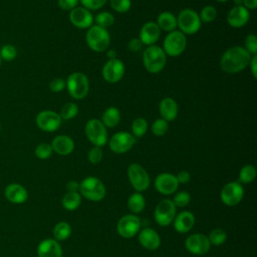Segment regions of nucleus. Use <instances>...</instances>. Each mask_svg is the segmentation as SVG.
I'll return each instance as SVG.
<instances>
[{
	"label": "nucleus",
	"instance_id": "obj_1",
	"mask_svg": "<svg viewBox=\"0 0 257 257\" xmlns=\"http://www.w3.org/2000/svg\"><path fill=\"white\" fill-rule=\"evenodd\" d=\"M252 56L244 47L233 46L222 54L220 66L227 73H237L249 65Z\"/></svg>",
	"mask_w": 257,
	"mask_h": 257
},
{
	"label": "nucleus",
	"instance_id": "obj_2",
	"mask_svg": "<svg viewBox=\"0 0 257 257\" xmlns=\"http://www.w3.org/2000/svg\"><path fill=\"white\" fill-rule=\"evenodd\" d=\"M143 63L149 72L158 73L162 71L166 65L167 55L162 47L150 45L143 53Z\"/></svg>",
	"mask_w": 257,
	"mask_h": 257
},
{
	"label": "nucleus",
	"instance_id": "obj_3",
	"mask_svg": "<svg viewBox=\"0 0 257 257\" xmlns=\"http://www.w3.org/2000/svg\"><path fill=\"white\" fill-rule=\"evenodd\" d=\"M85 40L87 46L91 50L95 52H102L108 47L110 43V36L106 29L101 28L97 25H93L88 28Z\"/></svg>",
	"mask_w": 257,
	"mask_h": 257
},
{
	"label": "nucleus",
	"instance_id": "obj_4",
	"mask_svg": "<svg viewBox=\"0 0 257 257\" xmlns=\"http://www.w3.org/2000/svg\"><path fill=\"white\" fill-rule=\"evenodd\" d=\"M69 95L74 99L84 98L89 90L87 76L82 72H72L65 81Z\"/></svg>",
	"mask_w": 257,
	"mask_h": 257
},
{
	"label": "nucleus",
	"instance_id": "obj_5",
	"mask_svg": "<svg viewBox=\"0 0 257 257\" xmlns=\"http://www.w3.org/2000/svg\"><path fill=\"white\" fill-rule=\"evenodd\" d=\"M79 191L84 198L93 202H98L102 200L106 193L103 183L95 177L85 178L79 184Z\"/></svg>",
	"mask_w": 257,
	"mask_h": 257
},
{
	"label": "nucleus",
	"instance_id": "obj_6",
	"mask_svg": "<svg viewBox=\"0 0 257 257\" xmlns=\"http://www.w3.org/2000/svg\"><path fill=\"white\" fill-rule=\"evenodd\" d=\"M201 23L199 14L190 8L180 11L177 17V26L184 34H195L201 28Z\"/></svg>",
	"mask_w": 257,
	"mask_h": 257
},
{
	"label": "nucleus",
	"instance_id": "obj_7",
	"mask_svg": "<svg viewBox=\"0 0 257 257\" xmlns=\"http://www.w3.org/2000/svg\"><path fill=\"white\" fill-rule=\"evenodd\" d=\"M187 46V38L180 30H174L169 32L165 37L163 43V50L166 55L175 57L181 55Z\"/></svg>",
	"mask_w": 257,
	"mask_h": 257
},
{
	"label": "nucleus",
	"instance_id": "obj_8",
	"mask_svg": "<svg viewBox=\"0 0 257 257\" xmlns=\"http://www.w3.org/2000/svg\"><path fill=\"white\" fill-rule=\"evenodd\" d=\"M84 132L88 141L95 147H102L107 142L106 127L99 119H89L85 124Z\"/></svg>",
	"mask_w": 257,
	"mask_h": 257
},
{
	"label": "nucleus",
	"instance_id": "obj_9",
	"mask_svg": "<svg viewBox=\"0 0 257 257\" xmlns=\"http://www.w3.org/2000/svg\"><path fill=\"white\" fill-rule=\"evenodd\" d=\"M127 177L133 188L138 192L147 190L151 180L147 171L140 164H131L127 168Z\"/></svg>",
	"mask_w": 257,
	"mask_h": 257
},
{
	"label": "nucleus",
	"instance_id": "obj_10",
	"mask_svg": "<svg viewBox=\"0 0 257 257\" xmlns=\"http://www.w3.org/2000/svg\"><path fill=\"white\" fill-rule=\"evenodd\" d=\"M62 118L60 117L59 113L53 110H42L37 113L35 122L36 125L44 132H55L59 128L61 124Z\"/></svg>",
	"mask_w": 257,
	"mask_h": 257
},
{
	"label": "nucleus",
	"instance_id": "obj_11",
	"mask_svg": "<svg viewBox=\"0 0 257 257\" xmlns=\"http://www.w3.org/2000/svg\"><path fill=\"white\" fill-rule=\"evenodd\" d=\"M176 217V206L173 201L165 199L161 201L155 209V220L161 226H168Z\"/></svg>",
	"mask_w": 257,
	"mask_h": 257
},
{
	"label": "nucleus",
	"instance_id": "obj_12",
	"mask_svg": "<svg viewBox=\"0 0 257 257\" xmlns=\"http://www.w3.org/2000/svg\"><path fill=\"white\" fill-rule=\"evenodd\" d=\"M136 143V138L127 132H118L114 134L109 142V149L115 154H124L128 152Z\"/></svg>",
	"mask_w": 257,
	"mask_h": 257
},
{
	"label": "nucleus",
	"instance_id": "obj_13",
	"mask_svg": "<svg viewBox=\"0 0 257 257\" xmlns=\"http://www.w3.org/2000/svg\"><path fill=\"white\" fill-rule=\"evenodd\" d=\"M244 195V189L238 182L226 184L220 193L221 201L227 206H235L241 202Z\"/></svg>",
	"mask_w": 257,
	"mask_h": 257
},
{
	"label": "nucleus",
	"instance_id": "obj_14",
	"mask_svg": "<svg viewBox=\"0 0 257 257\" xmlns=\"http://www.w3.org/2000/svg\"><path fill=\"white\" fill-rule=\"evenodd\" d=\"M101 74L104 80L110 83L119 81L124 74V64L118 58L108 59L101 70Z\"/></svg>",
	"mask_w": 257,
	"mask_h": 257
},
{
	"label": "nucleus",
	"instance_id": "obj_15",
	"mask_svg": "<svg viewBox=\"0 0 257 257\" xmlns=\"http://www.w3.org/2000/svg\"><path fill=\"white\" fill-rule=\"evenodd\" d=\"M141 227V221L136 215H124L116 225L117 233L123 238H133L137 235Z\"/></svg>",
	"mask_w": 257,
	"mask_h": 257
},
{
	"label": "nucleus",
	"instance_id": "obj_16",
	"mask_svg": "<svg viewBox=\"0 0 257 257\" xmlns=\"http://www.w3.org/2000/svg\"><path fill=\"white\" fill-rule=\"evenodd\" d=\"M186 248L189 252L196 255L206 254L210 250V241L204 234H193L190 235L185 242Z\"/></svg>",
	"mask_w": 257,
	"mask_h": 257
},
{
	"label": "nucleus",
	"instance_id": "obj_17",
	"mask_svg": "<svg viewBox=\"0 0 257 257\" xmlns=\"http://www.w3.org/2000/svg\"><path fill=\"white\" fill-rule=\"evenodd\" d=\"M155 187L159 193L171 195L177 191L179 183L175 175L170 173H162L156 177Z\"/></svg>",
	"mask_w": 257,
	"mask_h": 257
},
{
	"label": "nucleus",
	"instance_id": "obj_18",
	"mask_svg": "<svg viewBox=\"0 0 257 257\" xmlns=\"http://www.w3.org/2000/svg\"><path fill=\"white\" fill-rule=\"evenodd\" d=\"M69 20L75 27L85 29L92 26L93 16L86 8L75 7L69 12Z\"/></svg>",
	"mask_w": 257,
	"mask_h": 257
},
{
	"label": "nucleus",
	"instance_id": "obj_19",
	"mask_svg": "<svg viewBox=\"0 0 257 257\" xmlns=\"http://www.w3.org/2000/svg\"><path fill=\"white\" fill-rule=\"evenodd\" d=\"M250 14L248 9H246L243 5L235 6L227 14V22L230 26L234 28H240L247 24L249 21Z\"/></svg>",
	"mask_w": 257,
	"mask_h": 257
},
{
	"label": "nucleus",
	"instance_id": "obj_20",
	"mask_svg": "<svg viewBox=\"0 0 257 257\" xmlns=\"http://www.w3.org/2000/svg\"><path fill=\"white\" fill-rule=\"evenodd\" d=\"M161 36V29L156 22L150 21L143 25L140 30V39L143 44L148 46L154 45Z\"/></svg>",
	"mask_w": 257,
	"mask_h": 257
},
{
	"label": "nucleus",
	"instance_id": "obj_21",
	"mask_svg": "<svg viewBox=\"0 0 257 257\" xmlns=\"http://www.w3.org/2000/svg\"><path fill=\"white\" fill-rule=\"evenodd\" d=\"M38 257H61L62 249L55 239H45L37 247Z\"/></svg>",
	"mask_w": 257,
	"mask_h": 257
},
{
	"label": "nucleus",
	"instance_id": "obj_22",
	"mask_svg": "<svg viewBox=\"0 0 257 257\" xmlns=\"http://www.w3.org/2000/svg\"><path fill=\"white\" fill-rule=\"evenodd\" d=\"M4 194L6 199L13 204H22L28 198V193L26 189L22 185L16 183L9 184L5 188Z\"/></svg>",
	"mask_w": 257,
	"mask_h": 257
},
{
	"label": "nucleus",
	"instance_id": "obj_23",
	"mask_svg": "<svg viewBox=\"0 0 257 257\" xmlns=\"http://www.w3.org/2000/svg\"><path fill=\"white\" fill-rule=\"evenodd\" d=\"M51 148L56 154L60 156H67L73 152L74 142L68 136L59 135L53 139L51 143Z\"/></svg>",
	"mask_w": 257,
	"mask_h": 257
},
{
	"label": "nucleus",
	"instance_id": "obj_24",
	"mask_svg": "<svg viewBox=\"0 0 257 257\" xmlns=\"http://www.w3.org/2000/svg\"><path fill=\"white\" fill-rule=\"evenodd\" d=\"M139 241L148 250H156L161 245L159 234L152 228H145L139 233Z\"/></svg>",
	"mask_w": 257,
	"mask_h": 257
},
{
	"label": "nucleus",
	"instance_id": "obj_25",
	"mask_svg": "<svg viewBox=\"0 0 257 257\" xmlns=\"http://www.w3.org/2000/svg\"><path fill=\"white\" fill-rule=\"evenodd\" d=\"M195 224V217L189 211H183L174 218V228L179 233L189 232Z\"/></svg>",
	"mask_w": 257,
	"mask_h": 257
},
{
	"label": "nucleus",
	"instance_id": "obj_26",
	"mask_svg": "<svg viewBox=\"0 0 257 257\" xmlns=\"http://www.w3.org/2000/svg\"><path fill=\"white\" fill-rule=\"evenodd\" d=\"M159 110L162 118L167 121H171L174 120L178 115V104L174 98L165 97L159 104Z\"/></svg>",
	"mask_w": 257,
	"mask_h": 257
},
{
	"label": "nucleus",
	"instance_id": "obj_27",
	"mask_svg": "<svg viewBox=\"0 0 257 257\" xmlns=\"http://www.w3.org/2000/svg\"><path fill=\"white\" fill-rule=\"evenodd\" d=\"M156 23L158 24L160 29L171 32L176 30L177 28V17L169 11H165L158 15Z\"/></svg>",
	"mask_w": 257,
	"mask_h": 257
},
{
	"label": "nucleus",
	"instance_id": "obj_28",
	"mask_svg": "<svg viewBox=\"0 0 257 257\" xmlns=\"http://www.w3.org/2000/svg\"><path fill=\"white\" fill-rule=\"evenodd\" d=\"M120 120V112L114 106L107 107L101 116V122L105 125V127H114L118 124Z\"/></svg>",
	"mask_w": 257,
	"mask_h": 257
},
{
	"label": "nucleus",
	"instance_id": "obj_29",
	"mask_svg": "<svg viewBox=\"0 0 257 257\" xmlns=\"http://www.w3.org/2000/svg\"><path fill=\"white\" fill-rule=\"evenodd\" d=\"M146 206L145 197L141 193H134L127 200V207L131 212L138 214L141 213Z\"/></svg>",
	"mask_w": 257,
	"mask_h": 257
},
{
	"label": "nucleus",
	"instance_id": "obj_30",
	"mask_svg": "<svg viewBox=\"0 0 257 257\" xmlns=\"http://www.w3.org/2000/svg\"><path fill=\"white\" fill-rule=\"evenodd\" d=\"M61 203H62V206L64 209H66L67 211H73V210L77 209L78 206L80 205L81 197L77 192H75V193L67 192L63 196Z\"/></svg>",
	"mask_w": 257,
	"mask_h": 257
},
{
	"label": "nucleus",
	"instance_id": "obj_31",
	"mask_svg": "<svg viewBox=\"0 0 257 257\" xmlns=\"http://www.w3.org/2000/svg\"><path fill=\"white\" fill-rule=\"evenodd\" d=\"M71 234V227L66 222H59L53 228V236L55 240L64 241Z\"/></svg>",
	"mask_w": 257,
	"mask_h": 257
},
{
	"label": "nucleus",
	"instance_id": "obj_32",
	"mask_svg": "<svg viewBox=\"0 0 257 257\" xmlns=\"http://www.w3.org/2000/svg\"><path fill=\"white\" fill-rule=\"evenodd\" d=\"M95 21V25L101 27V28H108L110 27L113 22H114V16L110 13V12H107V11H103V12H100L98 13L94 19Z\"/></svg>",
	"mask_w": 257,
	"mask_h": 257
},
{
	"label": "nucleus",
	"instance_id": "obj_33",
	"mask_svg": "<svg viewBox=\"0 0 257 257\" xmlns=\"http://www.w3.org/2000/svg\"><path fill=\"white\" fill-rule=\"evenodd\" d=\"M148 131V121L144 117H137L132 123V132L135 138L143 137Z\"/></svg>",
	"mask_w": 257,
	"mask_h": 257
},
{
	"label": "nucleus",
	"instance_id": "obj_34",
	"mask_svg": "<svg viewBox=\"0 0 257 257\" xmlns=\"http://www.w3.org/2000/svg\"><path fill=\"white\" fill-rule=\"evenodd\" d=\"M256 177V169L252 165L244 166L239 172V180L241 183H251Z\"/></svg>",
	"mask_w": 257,
	"mask_h": 257
},
{
	"label": "nucleus",
	"instance_id": "obj_35",
	"mask_svg": "<svg viewBox=\"0 0 257 257\" xmlns=\"http://www.w3.org/2000/svg\"><path fill=\"white\" fill-rule=\"evenodd\" d=\"M77 113H78L77 104L74 102H67L62 106L59 115L62 119H72L77 115Z\"/></svg>",
	"mask_w": 257,
	"mask_h": 257
},
{
	"label": "nucleus",
	"instance_id": "obj_36",
	"mask_svg": "<svg viewBox=\"0 0 257 257\" xmlns=\"http://www.w3.org/2000/svg\"><path fill=\"white\" fill-rule=\"evenodd\" d=\"M208 239L210 241V244H213L216 246L222 245L223 243H225V241L227 239V234L223 229L217 228L210 232Z\"/></svg>",
	"mask_w": 257,
	"mask_h": 257
},
{
	"label": "nucleus",
	"instance_id": "obj_37",
	"mask_svg": "<svg viewBox=\"0 0 257 257\" xmlns=\"http://www.w3.org/2000/svg\"><path fill=\"white\" fill-rule=\"evenodd\" d=\"M53 153V150L51 148V145L47 144V143H41L39 144L36 148H35V151H34V154L35 156L40 159V160H46L48 158L51 157Z\"/></svg>",
	"mask_w": 257,
	"mask_h": 257
},
{
	"label": "nucleus",
	"instance_id": "obj_38",
	"mask_svg": "<svg viewBox=\"0 0 257 257\" xmlns=\"http://www.w3.org/2000/svg\"><path fill=\"white\" fill-rule=\"evenodd\" d=\"M200 19H201V22H205V23H209V22H212L216 19L217 17V10L214 6H211V5H208V6H205L201 13H200Z\"/></svg>",
	"mask_w": 257,
	"mask_h": 257
},
{
	"label": "nucleus",
	"instance_id": "obj_39",
	"mask_svg": "<svg viewBox=\"0 0 257 257\" xmlns=\"http://www.w3.org/2000/svg\"><path fill=\"white\" fill-rule=\"evenodd\" d=\"M168 130H169L168 121L165 120L164 118H158L152 124V132L157 137L164 136L168 132Z\"/></svg>",
	"mask_w": 257,
	"mask_h": 257
},
{
	"label": "nucleus",
	"instance_id": "obj_40",
	"mask_svg": "<svg viewBox=\"0 0 257 257\" xmlns=\"http://www.w3.org/2000/svg\"><path fill=\"white\" fill-rule=\"evenodd\" d=\"M0 55L2 60L12 61L17 56V49L12 44H5L0 49Z\"/></svg>",
	"mask_w": 257,
	"mask_h": 257
},
{
	"label": "nucleus",
	"instance_id": "obj_41",
	"mask_svg": "<svg viewBox=\"0 0 257 257\" xmlns=\"http://www.w3.org/2000/svg\"><path fill=\"white\" fill-rule=\"evenodd\" d=\"M131 0H110V7L118 13H125L131 9Z\"/></svg>",
	"mask_w": 257,
	"mask_h": 257
},
{
	"label": "nucleus",
	"instance_id": "obj_42",
	"mask_svg": "<svg viewBox=\"0 0 257 257\" xmlns=\"http://www.w3.org/2000/svg\"><path fill=\"white\" fill-rule=\"evenodd\" d=\"M190 201H191V196H190V194H189L188 192L182 191V192H180V193H178V194L175 195L173 203H174V205H175L176 207L184 208V207H186V206L189 205Z\"/></svg>",
	"mask_w": 257,
	"mask_h": 257
},
{
	"label": "nucleus",
	"instance_id": "obj_43",
	"mask_svg": "<svg viewBox=\"0 0 257 257\" xmlns=\"http://www.w3.org/2000/svg\"><path fill=\"white\" fill-rule=\"evenodd\" d=\"M245 49L251 54L256 55L257 54V37L255 34H248L244 40Z\"/></svg>",
	"mask_w": 257,
	"mask_h": 257
},
{
	"label": "nucleus",
	"instance_id": "obj_44",
	"mask_svg": "<svg viewBox=\"0 0 257 257\" xmlns=\"http://www.w3.org/2000/svg\"><path fill=\"white\" fill-rule=\"evenodd\" d=\"M102 156H103V154H102V150L100 149V147H95L94 146L93 148H91L89 150L87 158H88V161L91 164L96 165V164H98L101 161Z\"/></svg>",
	"mask_w": 257,
	"mask_h": 257
},
{
	"label": "nucleus",
	"instance_id": "obj_45",
	"mask_svg": "<svg viewBox=\"0 0 257 257\" xmlns=\"http://www.w3.org/2000/svg\"><path fill=\"white\" fill-rule=\"evenodd\" d=\"M107 0H80L82 7L88 10H97L101 8Z\"/></svg>",
	"mask_w": 257,
	"mask_h": 257
},
{
	"label": "nucleus",
	"instance_id": "obj_46",
	"mask_svg": "<svg viewBox=\"0 0 257 257\" xmlns=\"http://www.w3.org/2000/svg\"><path fill=\"white\" fill-rule=\"evenodd\" d=\"M65 86H66L65 81L62 78H59V77L52 79L49 83V89L52 92H60L64 89Z\"/></svg>",
	"mask_w": 257,
	"mask_h": 257
},
{
	"label": "nucleus",
	"instance_id": "obj_47",
	"mask_svg": "<svg viewBox=\"0 0 257 257\" xmlns=\"http://www.w3.org/2000/svg\"><path fill=\"white\" fill-rule=\"evenodd\" d=\"M78 2H79V0H58V6L62 10L70 11L73 8L77 7Z\"/></svg>",
	"mask_w": 257,
	"mask_h": 257
},
{
	"label": "nucleus",
	"instance_id": "obj_48",
	"mask_svg": "<svg viewBox=\"0 0 257 257\" xmlns=\"http://www.w3.org/2000/svg\"><path fill=\"white\" fill-rule=\"evenodd\" d=\"M143 46V42L141 41L140 38H133L128 41L127 43V48L132 51V52H137L139 51Z\"/></svg>",
	"mask_w": 257,
	"mask_h": 257
},
{
	"label": "nucleus",
	"instance_id": "obj_49",
	"mask_svg": "<svg viewBox=\"0 0 257 257\" xmlns=\"http://www.w3.org/2000/svg\"><path fill=\"white\" fill-rule=\"evenodd\" d=\"M176 178H177L178 183L186 184V183H188V182L191 180V175H190V173L187 172V171H181V172H179V174L176 176Z\"/></svg>",
	"mask_w": 257,
	"mask_h": 257
},
{
	"label": "nucleus",
	"instance_id": "obj_50",
	"mask_svg": "<svg viewBox=\"0 0 257 257\" xmlns=\"http://www.w3.org/2000/svg\"><path fill=\"white\" fill-rule=\"evenodd\" d=\"M250 67V70H251V73L253 75L254 78L257 77V55H253L251 57V60L249 62V65Z\"/></svg>",
	"mask_w": 257,
	"mask_h": 257
},
{
	"label": "nucleus",
	"instance_id": "obj_51",
	"mask_svg": "<svg viewBox=\"0 0 257 257\" xmlns=\"http://www.w3.org/2000/svg\"><path fill=\"white\" fill-rule=\"evenodd\" d=\"M66 189H67V192L75 193L79 190V184L76 181H70V182L67 183Z\"/></svg>",
	"mask_w": 257,
	"mask_h": 257
},
{
	"label": "nucleus",
	"instance_id": "obj_52",
	"mask_svg": "<svg viewBox=\"0 0 257 257\" xmlns=\"http://www.w3.org/2000/svg\"><path fill=\"white\" fill-rule=\"evenodd\" d=\"M243 6L246 9H255L257 7V0H243Z\"/></svg>",
	"mask_w": 257,
	"mask_h": 257
},
{
	"label": "nucleus",
	"instance_id": "obj_53",
	"mask_svg": "<svg viewBox=\"0 0 257 257\" xmlns=\"http://www.w3.org/2000/svg\"><path fill=\"white\" fill-rule=\"evenodd\" d=\"M115 51L114 50H109L108 52H107V57H108V59H112V58H116L115 57Z\"/></svg>",
	"mask_w": 257,
	"mask_h": 257
},
{
	"label": "nucleus",
	"instance_id": "obj_54",
	"mask_svg": "<svg viewBox=\"0 0 257 257\" xmlns=\"http://www.w3.org/2000/svg\"><path fill=\"white\" fill-rule=\"evenodd\" d=\"M234 3L236 4V6H241L243 4V0H234Z\"/></svg>",
	"mask_w": 257,
	"mask_h": 257
},
{
	"label": "nucleus",
	"instance_id": "obj_55",
	"mask_svg": "<svg viewBox=\"0 0 257 257\" xmlns=\"http://www.w3.org/2000/svg\"><path fill=\"white\" fill-rule=\"evenodd\" d=\"M216 1H218V2H226L228 0H216Z\"/></svg>",
	"mask_w": 257,
	"mask_h": 257
},
{
	"label": "nucleus",
	"instance_id": "obj_56",
	"mask_svg": "<svg viewBox=\"0 0 257 257\" xmlns=\"http://www.w3.org/2000/svg\"><path fill=\"white\" fill-rule=\"evenodd\" d=\"M1 63H2V58H1V55H0V66H1Z\"/></svg>",
	"mask_w": 257,
	"mask_h": 257
},
{
	"label": "nucleus",
	"instance_id": "obj_57",
	"mask_svg": "<svg viewBox=\"0 0 257 257\" xmlns=\"http://www.w3.org/2000/svg\"><path fill=\"white\" fill-rule=\"evenodd\" d=\"M0 130H1V125H0Z\"/></svg>",
	"mask_w": 257,
	"mask_h": 257
}]
</instances>
